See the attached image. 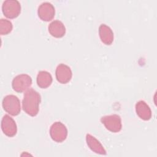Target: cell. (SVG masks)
Listing matches in <instances>:
<instances>
[{"label":"cell","mask_w":157,"mask_h":157,"mask_svg":"<svg viewBox=\"0 0 157 157\" xmlns=\"http://www.w3.org/2000/svg\"><path fill=\"white\" fill-rule=\"evenodd\" d=\"M32 85L31 77L25 74H22L15 77L12 82L13 90L18 93H22L29 90Z\"/></svg>","instance_id":"obj_3"},{"label":"cell","mask_w":157,"mask_h":157,"mask_svg":"<svg viewBox=\"0 0 157 157\" xmlns=\"http://www.w3.org/2000/svg\"><path fill=\"white\" fill-rule=\"evenodd\" d=\"M99 34L102 42L104 44L111 45L113 41V33L111 28L105 24H102L99 28Z\"/></svg>","instance_id":"obj_11"},{"label":"cell","mask_w":157,"mask_h":157,"mask_svg":"<svg viewBox=\"0 0 157 157\" xmlns=\"http://www.w3.org/2000/svg\"><path fill=\"white\" fill-rule=\"evenodd\" d=\"M2 104L4 110L12 116H17L20 113V101L15 95L10 94L5 96Z\"/></svg>","instance_id":"obj_2"},{"label":"cell","mask_w":157,"mask_h":157,"mask_svg":"<svg viewBox=\"0 0 157 157\" xmlns=\"http://www.w3.org/2000/svg\"><path fill=\"white\" fill-rule=\"evenodd\" d=\"M12 23L9 20L4 18L0 20V34L1 35L9 34L12 31Z\"/></svg>","instance_id":"obj_15"},{"label":"cell","mask_w":157,"mask_h":157,"mask_svg":"<svg viewBox=\"0 0 157 157\" xmlns=\"http://www.w3.org/2000/svg\"><path fill=\"white\" fill-rule=\"evenodd\" d=\"M41 98L38 92L31 88L28 90L23 96L22 106L23 110L29 115L34 117L39 112Z\"/></svg>","instance_id":"obj_1"},{"label":"cell","mask_w":157,"mask_h":157,"mask_svg":"<svg viewBox=\"0 0 157 157\" xmlns=\"http://www.w3.org/2000/svg\"><path fill=\"white\" fill-rule=\"evenodd\" d=\"M101 121L105 128L112 132H118L121 129V119L117 114L104 116L101 117Z\"/></svg>","instance_id":"obj_5"},{"label":"cell","mask_w":157,"mask_h":157,"mask_svg":"<svg viewBox=\"0 0 157 157\" xmlns=\"http://www.w3.org/2000/svg\"><path fill=\"white\" fill-rule=\"evenodd\" d=\"M136 112L140 118L147 121L151 118V111L150 107L144 101H139L136 104Z\"/></svg>","instance_id":"obj_10"},{"label":"cell","mask_w":157,"mask_h":157,"mask_svg":"<svg viewBox=\"0 0 157 157\" xmlns=\"http://www.w3.org/2000/svg\"><path fill=\"white\" fill-rule=\"evenodd\" d=\"M86 141L88 147L94 153L100 155H106V151L101 142L90 134L86 136Z\"/></svg>","instance_id":"obj_13"},{"label":"cell","mask_w":157,"mask_h":157,"mask_svg":"<svg viewBox=\"0 0 157 157\" xmlns=\"http://www.w3.org/2000/svg\"><path fill=\"white\" fill-rule=\"evenodd\" d=\"M50 135L53 140L56 142L61 143L65 140L67 137V128L60 121L55 122L50 126Z\"/></svg>","instance_id":"obj_4"},{"label":"cell","mask_w":157,"mask_h":157,"mask_svg":"<svg viewBox=\"0 0 157 157\" xmlns=\"http://www.w3.org/2000/svg\"><path fill=\"white\" fill-rule=\"evenodd\" d=\"M38 16L43 21H49L52 20L55 14L54 6L50 2L42 3L38 7Z\"/></svg>","instance_id":"obj_8"},{"label":"cell","mask_w":157,"mask_h":157,"mask_svg":"<svg viewBox=\"0 0 157 157\" xmlns=\"http://www.w3.org/2000/svg\"><path fill=\"white\" fill-rule=\"evenodd\" d=\"M1 129L5 135L13 137L17 132V127L14 120L8 115H5L1 120Z\"/></svg>","instance_id":"obj_7"},{"label":"cell","mask_w":157,"mask_h":157,"mask_svg":"<svg viewBox=\"0 0 157 157\" xmlns=\"http://www.w3.org/2000/svg\"><path fill=\"white\" fill-rule=\"evenodd\" d=\"M4 15L9 18L17 17L21 12L20 3L17 0H7L4 1L2 6Z\"/></svg>","instance_id":"obj_6"},{"label":"cell","mask_w":157,"mask_h":157,"mask_svg":"<svg viewBox=\"0 0 157 157\" xmlns=\"http://www.w3.org/2000/svg\"><path fill=\"white\" fill-rule=\"evenodd\" d=\"M55 75L58 82L62 84H66L71 80L72 73L71 68L68 66L64 64H60L56 69Z\"/></svg>","instance_id":"obj_9"},{"label":"cell","mask_w":157,"mask_h":157,"mask_svg":"<svg viewBox=\"0 0 157 157\" xmlns=\"http://www.w3.org/2000/svg\"><path fill=\"white\" fill-rule=\"evenodd\" d=\"M52 77L51 74L45 71L39 72L37 76V84L41 88H47L52 83Z\"/></svg>","instance_id":"obj_14"},{"label":"cell","mask_w":157,"mask_h":157,"mask_svg":"<svg viewBox=\"0 0 157 157\" xmlns=\"http://www.w3.org/2000/svg\"><path fill=\"white\" fill-rule=\"evenodd\" d=\"M48 32L54 37L61 38L66 33V28L64 24L59 20H55L50 23Z\"/></svg>","instance_id":"obj_12"}]
</instances>
